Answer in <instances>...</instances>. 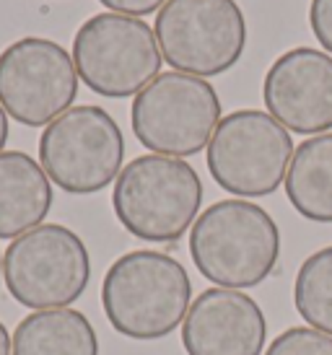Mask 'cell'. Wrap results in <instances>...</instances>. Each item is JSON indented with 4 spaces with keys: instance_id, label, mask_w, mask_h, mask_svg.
Returning <instances> with one entry per match:
<instances>
[{
    "instance_id": "1",
    "label": "cell",
    "mask_w": 332,
    "mask_h": 355,
    "mask_svg": "<svg viewBox=\"0 0 332 355\" xmlns=\"http://www.w3.org/2000/svg\"><path fill=\"white\" fill-rule=\"evenodd\" d=\"M101 306L122 337L161 340L185 322L192 306V283L185 265L172 254L135 249L109 265Z\"/></svg>"
},
{
    "instance_id": "2",
    "label": "cell",
    "mask_w": 332,
    "mask_h": 355,
    "mask_svg": "<svg viewBox=\"0 0 332 355\" xmlns=\"http://www.w3.org/2000/svg\"><path fill=\"white\" fill-rule=\"evenodd\" d=\"M190 257L218 288H254L273 275L281 231L273 216L249 200H218L190 228Z\"/></svg>"
},
{
    "instance_id": "3",
    "label": "cell",
    "mask_w": 332,
    "mask_h": 355,
    "mask_svg": "<svg viewBox=\"0 0 332 355\" xmlns=\"http://www.w3.org/2000/svg\"><path fill=\"white\" fill-rule=\"evenodd\" d=\"M203 182L185 158L146 153L119 171L112 210L127 234L151 244H174L197 220Z\"/></svg>"
},
{
    "instance_id": "4",
    "label": "cell",
    "mask_w": 332,
    "mask_h": 355,
    "mask_svg": "<svg viewBox=\"0 0 332 355\" xmlns=\"http://www.w3.org/2000/svg\"><path fill=\"white\" fill-rule=\"evenodd\" d=\"M291 132L267 112L236 109L208 143V171L234 198H267L285 182L293 158Z\"/></svg>"
},
{
    "instance_id": "5",
    "label": "cell",
    "mask_w": 332,
    "mask_h": 355,
    "mask_svg": "<svg viewBox=\"0 0 332 355\" xmlns=\"http://www.w3.org/2000/svg\"><path fill=\"white\" fill-rule=\"evenodd\" d=\"M218 91L206 78L169 70L133 99L130 125L138 143L158 156H195L221 122Z\"/></svg>"
},
{
    "instance_id": "6",
    "label": "cell",
    "mask_w": 332,
    "mask_h": 355,
    "mask_svg": "<svg viewBox=\"0 0 332 355\" xmlns=\"http://www.w3.org/2000/svg\"><path fill=\"white\" fill-rule=\"evenodd\" d=\"M3 280L26 309H65L86 293L91 257L73 228L42 223L13 239L3 252Z\"/></svg>"
},
{
    "instance_id": "7",
    "label": "cell",
    "mask_w": 332,
    "mask_h": 355,
    "mask_svg": "<svg viewBox=\"0 0 332 355\" xmlns=\"http://www.w3.org/2000/svg\"><path fill=\"white\" fill-rule=\"evenodd\" d=\"M78 78L107 99L138 96L161 76V47L143 19L122 13H97L81 24L73 40Z\"/></svg>"
},
{
    "instance_id": "8",
    "label": "cell",
    "mask_w": 332,
    "mask_h": 355,
    "mask_svg": "<svg viewBox=\"0 0 332 355\" xmlns=\"http://www.w3.org/2000/svg\"><path fill=\"white\" fill-rule=\"evenodd\" d=\"M125 135L107 109L81 104L49 122L40 138V164L68 195H94L117 182Z\"/></svg>"
},
{
    "instance_id": "9",
    "label": "cell",
    "mask_w": 332,
    "mask_h": 355,
    "mask_svg": "<svg viewBox=\"0 0 332 355\" xmlns=\"http://www.w3.org/2000/svg\"><path fill=\"white\" fill-rule=\"evenodd\" d=\"M153 34L166 62L197 78L231 70L247 47V21L236 0H166Z\"/></svg>"
},
{
    "instance_id": "10",
    "label": "cell",
    "mask_w": 332,
    "mask_h": 355,
    "mask_svg": "<svg viewBox=\"0 0 332 355\" xmlns=\"http://www.w3.org/2000/svg\"><path fill=\"white\" fill-rule=\"evenodd\" d=\"M78 70L65 47L24 37L0 52V107L24 128H47L73 109Z\"/></svg>"
},
{
    "instance_id": "11",
    "label": "cell",
    "mask_w": 332,
    "mask_h": 355,
    "mask_svg": "<svg viewBox=\"0 0 332 355\" xmlns=\"http://www.w3.org/2000/svg\"><path fill=\"white\" fill-rule=\"evenodd\" d=\"M263 99L288 132L324 135L332 130V55L314 47L283 52L265 73Z\"/></svg>"
},
{
    "instance_id": "12",
    "label": "cell",
    "mask_w": 332,
    "mask_h": 355,
    "mask_svg": "<svg viewBox=\"0 0 332 355\" xmlns=\"http://www.w3.org/2000/svg\"><path fill=\"white\" fill-rule=\"evenodd\" d=\"M267 319L260 304L234 288H208L182 322L187 355H263Z\"/></svg>"
},
{
    "instance_id": "13",
    "label": "cell",
    "mask_w": 332,
    "mask_h": 355,
    "mask_svg": "<svg viewBox=\"0 0 332 355\" xmlns=\"http://www.w3.org/2000/svg\"><path fill=\"white\" fill-rule=\"evenodd\" d=\"M52 182L24 150L0 153V239H19L42 226L52 207Z\"/></svg>"
},
{
    "instance_id": "14",
    "label": "cell",
    "mask_w": 332,
    "mask_h": 355,
    "mask_svg": "<svg viewBox=\"0 0 332 355\" xmlns=\"http://www.w3.org/2000/svg\"><path fill=\"white\" fill-rule=\"evenodd\" d=\"M10 340L13 355H99L94 324L70 306L24 316Z\"/></svg>"
},
{
    "instance_id": "15",
    "label": "cell",
    "mask_w": 332,
    "mask_h": 355,
    "mask_svg": "<svg viewBox=\"0 0 332 355\" xmlns=\"http://www.w3.org/2000/svg\"><path fill=\"white\" fill-rule=\"evenodd\" d=\"M283 184L299 216L332 223V132L306 138L293 150Z\"/></svg>"
},
{
    "instance_id": "16",
    "label": "cell",
    "mask_w": 332,
    "mask_h": 355,
    "mask_svg": "<svg viewBox=\"0 0 332 355\" xmlns=\"http://www.w3.org/2000/svg\"><path fill=\"white\" fill-rule=\"evenodd\" d=\"M293 306L306 324L332 335V247L301 262L293 283Z\"/></svg>"
},
{
    "instance_id": "17",
    "label": "cell",
    "mask_w": 332,
    "mask_h": 355,
    "mask_svg": "<svg viewBox=\"0 0 332 355\" xmlns=\"http://www.w3.org/2000/svg\"><path fill=\"white\" fill-rule=\"evenodd\" d=\"M265 355H332V335L314 327H288L270 343Z\"/></svg>"
},
{
    "instance_id": "18",
    "label": "cell",
    "mask_w": 332,
    "mask_h": 355,
    "mask_svg": "<svg viewBox=\"0 0 332 355\" xmlns=\"http://www.w3.org/2000/svg\"><path fill=\"white\" fill-rule=\"evenodd\" d=\"M309 24L322 50L332 55V0H312L309 6Z\"/></svg>"
},
{
    "instance_id": "19",
    "label": "cell",
    "mask_w": 332,
    "mask_h": 355,
    "mask_svg": "<svg viewBox=\"0 0 332 355\" xmlns=\"http://www.w3.org/2000/svg\"><path fill=\"white\" fill-rule=\"evenodd\" d=\"M104 8H109L112 13H122V16H148V13H158L164 8L166 0H99Z\"/></svg>"
},
{
    "instance_id": "20",
    "label": "cell",
    "mask_w": 332,
    "mask_h": 355,
    "mask_svg": "<svg viewBox=\"0 0 332 355\" xmlns=\"http://www.w3.org/2000/svg\"><path fill=\"white\" fill-rule=\"evenodd\" d=\"M0 355H13V340L3 322H0Z\"/></svg>"
},
{
    "instance_id": "21",
    "label": "cell",
    "mask_w": 332,
    "mask_h": 355,
    "mask_svg": "<svg viewBox=\"0 0 332 355\" xmlns=\"http://www.w3.org/2000/svg\"><path fill=\"white\" fill-rule=\"evenodd\" d=\"M8 114H6V109L0 107V153L6 148V143H8Z\"/></svg>"
},
{
    "instance_id": "22",
    "label": "cell",
    "mask_w": 332,
    "mask_h": 355,
    "mask_svg": "<svg viewBox=\"0 0 332 355\" xmlns=\"http://www.w3.org/2000/svg\"><path fill=\"white\" fill-rule=\"evenodd\" d=\"M0 277H3V252H0Z\"/></svg>"
}]
</instances>
